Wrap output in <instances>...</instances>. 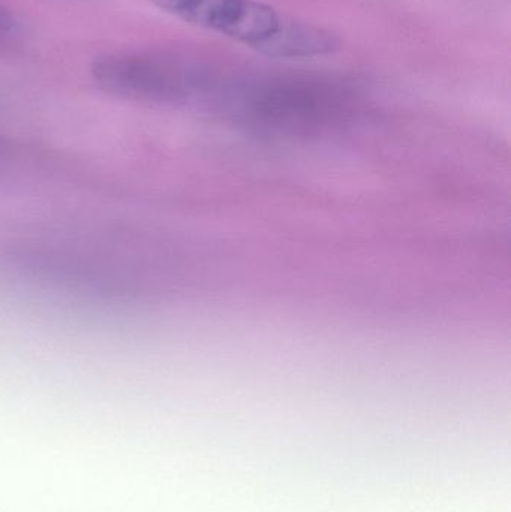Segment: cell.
I'll return each mask as SVG.
<instances>
[{"instance_id":"cell-2","label":"cell","mask_w":511,"mask_h":512,"mask_svg":"<svg viewBox=\"0 0 511 512\" xmlns=\"http://www.w3.org/2000/svg\"><path fill=\"white\" fill-rule=\"evenodd\" d=\"M191 26L228 36L260 50L281 27L284 15L258 0H150Z\"/></svg>"},{"instance_id":"cell-3","label":"cell","mask_w":511,"mask_h":512,"mask_svg":"<svg viewBox=\"0 0 511 512\" xmlns=\"http://www.w3.org/2000/svg\"><path fill=\"white\" fill-rule=\"evenodd\" d=\"M341 48V38L332 30L285 17L278 32L258 53L272 59H311L329 56Z\"/></svg>"},{"instance_id":"cell-1","label":"cell","mask_w":511,"mask_h":512,"mask_svg":"<svg viewBox=\"0 0 511 512\" xmlns=\"http://www.w3.org/2000/svg\"><path fill=\"white\" fill-rule=\"evenodd\" d=\"M90 74L108 95L137 104H177L198 86L195 71L158 51H114L93 60Z\"/></svg>"}]
</instances>
